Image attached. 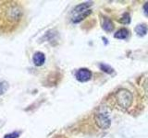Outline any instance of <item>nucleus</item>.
I'll list each match as a JSON object with an SVG mask.
<instances>
[{"label":"nucleus","mask_w":148,"mask_h":138,"mask_svg":"<svg viewBox=\"0 0 148 138\" xmlns=\"http://www.w3.org/2000/svg\"><path fill=\"white\" fill-rule=\"evenodd\" d=\"M115 99L120 107L123 109H128L132 104L133 95L128 89H120L115 93Z\"/></svg>","instance_id":"1"},{"label":"nucleus","mask_w":148,"mask_h":138,"mask_svg":"<svg viewBox=\"0 0 148 138\" xmlns=\"http://www.w3.org/2000/svg\"><path fill=\"white\" fill-rule=\"evenodd\" d=\"M95 122L97 124V126L101 129H108L111 124V120L108 117V115L101 112L95 114Z\"/></svg>","instance_id":"2"},{"label":"nucleus","mask_w":148,"mask_h":138,"mask_svg":"<svg viewBox=\"0 0 148 138\" xmlns=\"http://www.w3.org/2000/svg\"><path fill=\"white\" fill-rule=\"evenodd\" d=\"M92 72L87 68H81L76 73V78L80 82H87L91 79Z\"/></svg>","instance_id":"3"},{"label":"nucleus","mask_w":148,"mask_h":138,"mask_svg":"<svg viewBox=\"0 0 148 138\" xmlns=\"http://www.w3.org/2000/svg\"><path fill=\"white\" fill-rule=\"evenodd\" d=\"M32 61H34V64L37 66H43L44 63L45 62V55L42 52H36L34 56H32Z\"/></svg>","instance_id":"4"},{"label":"nucleus","mask_w":148,"mask_h":138,"mask_svg":"<svg viewBox=\"0 0 148 138\" xmlns=\"http://www.w3.org/2000/svg\"><path fill=\"white\" fill-rule=\"evenodd\" d=\"M136 33L140 36V37H143L145 36L146 33H147V30H148V27L146 26V24H139L135 27V29H134Z\"/></svg>","instance_id":"5"},{"label":"nucleus","mask_w":148,"mask_h":138,"mask_svg":"<svg viewBox=\"0 0 148 138\" xmlns=\"http://www.w3.org/2000/svg\"><path fill=\"white\" fill-rule=\"evenodd\" d=\"M102 27H103L104 30L108 31V32H111L114 29V24H113V22L109 20V18H104V20H103Z\"/></svg>","instance_id":"6"},{"label":"nucleus","mask_w":148,"mask_h":138,"mask_svg":"<svg viewBox=\"0 0 148 138\" xmlns=\"http://www.w3.org/2000/svg\"><path fill=\"white\" fill-rule=\"evenodd\" d=\"M92 6V3L88 2V3H82V4H80L78 5V6L74 8V12H77V13H82L84 12L86 10H88V8H89L90 7Z\"/></svg>","instance_id":"7"},{"label":"nucleus","mask_w":148,"mask_h":138,"mask_svg":"<svg viewBox=\"0 0 148 138\" xmlns=\"http://www.w3.org/2000/svg\"><path fill=\"white\" fill-rule=\"evenodd\" d=\"M129 35V30L127 29H120L117 32L115 33L114 37L116 39H119V40H124V39H126L127 37Z\"/></svg>","instance_id":"8"},{"label":"nucleus","mask_w":148,"mask_h":138,"mask_svg":"<svg viewBox=\"0 0 148 138\" xmlns=\"http://www.w3.org/2000/svg\"><path fill=\"white\" fill-rule=\"evenodd\" d=\"M91 13H92V11L90 10V9H88V10H86V11H84V12L80 13L78 16L74 17V18L72 20V21H73L74 23H79V22H81L82 20H84V18H85L86 17L89 16Z\"/></svg>","instance_id":"9"},{"label":"nucleus","mask_w":148,"mask_h":138,"mask_svg":"<svg viewBox=\"0 0 148 138\" xmlns=\"http://www.w3.org/2000/svg\"><path fill=\"white\" fill-rule=\"evenodd\" d=\"M99 67H100V69L103 72H105V73H108V74H112L113 72H114V69L111 67V66H109L108 64H99Z\"/></svg>","instance_id":"10"},{"label":"nucleus","mask_w":148,"mask_h":138,"mask_svg":"<svg viewBox=\"0 0 148 138\" xmlns=\"http://www.w3.org/2000/svg\"><path fill=\"white\" fill-rule=\"evenodd\" d=\"M119 22L123 23V24H129V23L131 22V17H130V15L128 13H124L122 15V17L120 18Z\"/></svg>","instance_id":"11"},{"label":"nucleus","mask_w":148,"mask_h":138,"mask_svg":"<svg viewBox=\"0 0 148 138\" xmlns=\"http://www.w3.org/2000/svg\"><path fill=\"white\" fill-rule=\"evenodd\" d=\"M8 83L7 82H5V81H2V82H0V95H2L5 93V91L7 90L8 89Z\"/></svg>","instance_id":"12"},{"label":"nucleus","mask_w":148,"mask_h":138,"mask_svg":"<svg viewBox=\"0 0 148 138\" xmlns=\"http://www.w3.org/2000/svg\"><path fill=\"white\" fill-rule=\"evenodd\" d=\"M18 133H8V135H5L4 138H18Z\"/></svg>","instance_id":"13"},{"label":"nucleus","mask_w":148,"mask_h":138,"mask_svg":"<svg viewBox=\"0 0 148 138\" xmlns=\"http://www.w3.org/2000/svg\"><path fill=\"white\" fill-rule=\"evenodd\" d=\"M143 11H145L146 15H148V2H146L145 5H143Z\"/></svg>","instance_id":"14"},{"label":"nucleus","mask_w":148,"mask_h":138,"mask_svg":"<svg viewBox=\"0 0 148 138\" xmlns=\"http://www.w3.org/2000/svg\"><path fill=\"white\" fill-rule=\"evenodd\" d=\"M143 87H145V90L146 92V94H148V80L145 83V85H143Z\"/></svg>","instance_id":"15"}]
</instances>
